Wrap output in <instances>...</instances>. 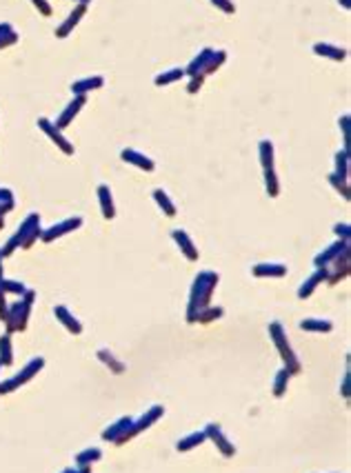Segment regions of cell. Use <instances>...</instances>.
Returning <instances> with one entry per match:
<instances>
[{"mask_svg":"<svg viewBox=\"0 0 351 473\" xmlns=\"http://www.w3.org/2000/svg\"><path fill=\"white\" fill-rule=\"evenodd\" d=\"M38 125L42 127L44 131H47V134H49V138H51V140H56V145H58V147H62V149H65V151H67V153H71V147H69V143H67V140L62 138V136H60V131H58V129H53V127L49 125V120H44V118H40V120H38Z\"/></svg>","mask_w":351,"mask_h":473,"instance_id":"obj_1","label":"cell"},{"mask_svg":"<svg viewBox=\"0 0 351 473\" xmlns=\"http://www.w3.org/2000/svg\"><path fill=\"white\" fill-rule=\"evenodd\" d=\"M82 103H84L82 96H80V98H76V103H71V105H69V109H67V111L60 116V120H58V127H65L67 122L71 120V116H76V111H78V109L82 107Z\"/></svg>","mask_w":351,"mask_h":473,"instance_id":"obj_2","label":"cell"},{"mask_svg":"<svg viewBox=\"0 0 351 473\" xmlns=\"http://www.w3.org/2000/svg\"><path fill=\"white\" fill-rule=\"evenodd\" d=\"M0 351L4 353L2 362H4V364H9V362H11V356H9V340H7V335H4V338L0 340Z\"/></svg>","mask_w":351,"mask_h":473,"instance_id":"obj_3","label":"cell"},{"mask_svg":"<svg viewBox=\"0 0 351 473\" xmlns=\"http://www.w3.org/2000/svg\"><path fill=\"white\" fill-rule=\"evenodd\" d=\"M84 82H91V87H100L102 85V78H93V80H84ZM89 85H74L71 89L74 91H82V89H87Z\"/></svg>","mask_w":351,"mask_h":473,"instance_id":"obj_4","label":"cell"},{"mask_svg":"<svg viewBox=\"0 0 351 473\" xmlns=\"http://www.w3.org/2000/svg\"><path fill=\"white\" fill-rule=\"evenodd\" d=\"M178 76H182V72H173V73H169V76H160L158 78V85H169V80H173V78H178Z\"/></svg>","mask_w":351,"mask_h":473,"instance_id":"obj_5","label":"cell"},{"mask_svg":"<svg viewBox=\"0 0 351 473\" xmlns=\"http://www.w3.org/2000/svg\"><path fill=\"white\" fill-rule=\"evenodd\" d=\"M34 2H36V5H38V7H40V9H42V14H44V16H47V14H49V7H47V5H44L42 0H34Z\"/></svg>","mask_w":351,"mask_h":473,"instance_id":"obj_6","label":"cell"}]
</instances>
